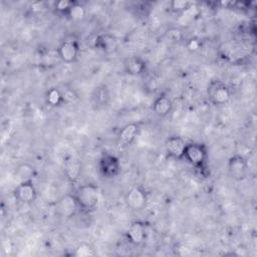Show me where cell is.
Instances as JSON below:
<instances>
[{
	"label": "cell",
	"instance_id": "cell-1",
	"mask_svg": "<svg viewBox=\"0 0 257 257\" xmlns=\"http://www.w3.org/2000/svg\"><path fill=\"white\" fill-rule=\"evenodd\" d=\"M184 159L201 175L205 176L208 168V152L204 144L187 143L184 152Z\"/></svg>",
	"mask_w": 257,
	"mask_h": 257
},
{
	"label": "cell",
	"instance_id": "cell-14",
	"mask_svg": "<svg viewBox=\"0 0 257 257\" xmlns=\"http://www.w3.org/2000/svg\"><path fill=\"white\" fill-rule=\"evenodd\" d=\"M173 109V102L169 96L162 94L158 96L153 103V110L159 117L168 116Z\"/></svg>",
	"mask_w": 257,
	"mask_h": 257
},
{
	"label": "cell",
	"instance_id": "cell-2",
	"mask_svg": "<svg viewBox=\"0 0 257 257\" xmlns=\"http://www.w3.org/2000/svg\"><path fill=\"white\" fill-rule=\"evenodd\" d=\"M74 197L78 208L84 212L93 211L99 203V191L93 184H84L79 186Z\"/></svg>",
	"mask_w": 257,
	"mask_h": 257
},
{
	"label": "cell",
	"instance_id": "cell-13",
	"mask_svg": "<svg viewBox=\"0 0 257 257\" xmlns=\"http://www.w3.org/2000/svg\"><path fill=\"white\" fill-rule=\"evenodd\" d=\"M76 209H78V205L74 195L63 196L57 204V210L59 214L65 218H69L74 215Z\"/></svg>",
	"mask_w": 257,
	"mask_h": 257
},
{
	"label": "cell",
	"instance_id": "cell-4",
	"mask_svg": "<svg viewBox=\"0 0 257 257\" xmlns=\"http://www.w3.org/2000/svg\"><path fill=\"white\" fill-rule=\"evenodd\" d=\"M120 162L114 155L104 153L98 161V170L105 179L116 178L120 173Z\"/></svg>",
	"mask_w": 257,
	"mask_h": 257
},
{
	"label": "cell",
	"instance_id": "cell-9",
	"mask_svg": "<svg viewBox=\"0 0 257 257\" xmlns=\"http://www.w3.org/2000/svg\"><path fill=\"white\" fill-rule=\"evenodd\" d=\"M186 145L187 143L181 137L172 136L166 140L165 149L169 157L176 160H183Z\"/></svg>",
	"mask_w": 257,
	"mask_h": 257
},
{
	"label": "cell",
	"instance_id": "cell-3",
	"mask_svg": "<svg viewBox=\"0 0 257 257\" xmlns=\"http://www.w3.org/2000/svg\"><path fill=\"white\" fill-rule=\"evenodd\" d=\"M208 97L214 105H224L231 98L230 88L220 80H212L208 85Z\"/></svg>",
	"mask_w": 257,
	"mask_h": 257
},
{
	"label": "cell",
	"instance_id": "cell-23",
	"mask_svg": "<svg viewBox=\"0 0 257 257\" xmlns=\"http://www.w3.org/2000/svg\"><path fill=\"white\" fill-rule=\"evenodd\" d=\"M73 1H68V0H60L58 2L55 3V10L60 13V14H64L66 15L69 8L71 7Z\"/></svg>",
	"mask_w": 257,
	"mask_h": 257
},
{
	"label": "cell",
	"instance_id": "cell-18",
	"mask_svg": "<svg viewBox=\"0 0 257 257\" xmlns=\"http://www.w3.org/2000/svg\"><path fill=\"white\" fill-rule=\"evenodd\" d=\"M45 99L47 104H49L50 106H58L64 102L62 92L55 87H51L47 90L45 94Z\"/></svg>",
	"mask_w": 257,
	"mask_h": 257
},
{
	"label": "cell",
	"instance_id": "cell-20",
	"mask_svg": "<svg viewBox=\"0 0 257 257\" xmlns=\"http://www.w3.org/2000/svg\"><path fill=\"white\" fill-rule=\"evenodd\" d=\"M73 255L76 257H88V256L95 255V251H94V248L91 246V244L82 242L75 248Z\"/></svg>",
	"mask_w": 257,
	"mask_h": 257
},
{
	"label": "cell",
	"instance_id": "cell-10",
	"mask_svg": "<svg viewBox=\"0 0 257 257\" xmlns=\"http://www.w3.org/2000/svg\"><path fill=\"white\" fill-rule=\"evenodd\" d=\"M127 240L134 245H141L147 238V226L142 221H134L126 231Z\"/></svg>",
	"mask_w": 257,
	"mask_h": 257
},
{
	"label": "cell",
	"instance_id": "cell-12",
	"mask_svg": "<svg viewBox=\"0 0 257 257\" xmlns=\"http://www.w3.org/2000/svg\"><path fill=\"white\" fill-rule=\"evenodd\" d=\"M147 69V62L140 56H130L123 61V70L126 74L138 76L143 74Z\"/></svg>",
	"mask_w": 257,
	"mask_h": 257
},
{
	"label": "cell",
	"instance_id": "cell-5",
	"mask_svg": "<svg viewBox=\"0 0 257 257\" xmlns=\"http://www.w3.org/2000/svg\"><path fill=\"white\" fill-rule=\"evenodd\" d=\"M228 172L235 181H243L247 177L248 163L247 160L239 154L231 156L228 160Z\"/></svg>",
	"mask_w": 257,
	"mask_h": 257
},
{
	"label": "cell",
	"instance_id": "cell-21",
	"mask_svg": "<svg viewBox=\"0 0 257 257\" xmlns=\"http://www.w3.org/2000/svg\"><path fill=\"white\" fill-rule=\"evenodd\" d=\"M196 13H197V7H196V5L194 3H192L185 11H183L181 13L179 21L182 24H187L188 22H190L193 19L194 15H196Z\"/></svg>",
	"mask_w": 257,
	"mask_h": 257
},
{
	"label": "cell",
	"instance_id": "cell-17",
	"mask_svg": "<svg viewBox=\"0 0 257 257\" xmlns=\"http://www.w3.org/2000/svg\"><path fill=\"white\" fill-rule=\"evenodd\" d=\"M15 177L19 183L32 181L34 177V168L28 163H22L15 170Z\"/></svg>",
	"mask_w": 257,
	"mask_h": 257
},
{
	"label": "cell",
	"instance_id": "cell-16",
	"mask_svg": "<svg viewBox=\"0 0 257 257\" xmlns=\"http://www.w3.org/2000/svg\"><path fill=\"white\" fill-rule=\"evenodd\" d=\"M64 168L66 176L71 182H74L78 179L81 173V164L78 159L72 156L68 157L64 162Z\"/></svg>",
	"mask_w": 257,
	"mask_h": 257
},
{
	"label": "cell",
	"instance_id": "cell-19",
	"mask_svg": "<svg viewBox=\"0 0 257 257\" xmlns=\"http://www.w3.org/2000/svg\"><path fill=\"white\" fill-rule=\"evenodd\" d=\"M86 14V11H85V8L82 4L76 2V1H73L71 7L69 8L66 16L68 18H70L71 20H75V21H78V20H82L84 18Z\"/></svg>",
	"mask_w": 257,
	"mask_h": 257
},
{
	"label": "cell",
	"instance_id": "cell-7",
	"mask_svg": "<svg viewBox=\"0 0 257 257\" xmlns=\"http://www.w3.org/2000/svg\"><path fill=\"white\" fill-rule=\"evenodd\" d=\"M14 197L22 204H32L37 198V191L33 181L18 183L14 190Z\"/></svg>",
	"mask_w": 257,
	"mask_h": 257
},
{
	"label": "cell",
	"instance_id": "cell-11",
	"mask_svg": "<svg viewBox=\"0 0 257 257\" xmlns=\"http://www.w3.org/2000/svg\"><path fill=\"white\" fill-rule=\"evenodd\" d=\"M117 46L116 37L109 33L98 34L94 39V47L103 53H112L117 49Z\"/></svg>",
	"mask_w": 257,
	"mask_h": 257
},
{
	"label": "cell",
	"instance_id": "cell-22",
	"mask_svg": "<svg viewBox=\"0 0 257 257\" xmlns=\"http://www.w3.org/2000/svg\"><path fill=\"white\" fill-rule=\"evenodd\" d=\"M192 4V2L190 1H186V0H175L171 2V9L173 12L175 13H182L183 11H185L190 5Z\"/></svg>",
	"mask_w": 257,
	"mask_h": 257
},
{
	"label": "cell",
	"instance_id": "cell-8",
	"mask_svg": "<svg viewBox=\"0 0 257 257\" xmlns=\"http://www.w3.org/2000/svg\"><path fill=\"white\" fill-rule=\"evenodd\" d=\"M147 193L141 186H135L131 188L125 195V202L127 206L136 211L144 209L147 205Z\"/></svg>",
	"mask_w": 257,
	"mask_h": 257
},
{
	"label": "cell",
	"instance_id": "cell-15",
	"mask_svg": "<svg viewBox=\"0 0 257 257\" xmlns=\"http://www.w3.org/2000/svg\"><path fill=\"white\" fill-rule=\"evenodd\" d=\"M140 133V126L138 123H128L121 127L118 133V140L123 145H131Z\"/></svg>",
	"mask_w": 257,
	"mask_h": 257
},
{
	"label": "cell",
	"instance_id": "cell-6",
	"mask_svg": "<svg viewBox=\"0 0 257 257\" xmlns=\"http://www.w3.org/2000/svg\"><path fill=\"white\" fill-rule=\"evenodd\" d=\"M58 57L65 63L74 62L79 54V44L75 39L63 40L57 48Z\"/></svg>",
	"mask_w": 257,
	"mask_h": 257
},
{
	"label": "cell",
	"instance_id": "cell-24",
	"mask_svg": "<svg viewBox=\"0 0 257 257\" xmlns=\"http://www.w3.org/2000/svg\"><path fill=\"white\" fill-rule=\"evenodd\" d=\"M201 46V42L199 39L197 38H191L189 39V41L187 42V49L191 52H195L197 51Z\"/></svg>",
	"mask_w": 257,
	"mask_h": 257
}]
</instances>
